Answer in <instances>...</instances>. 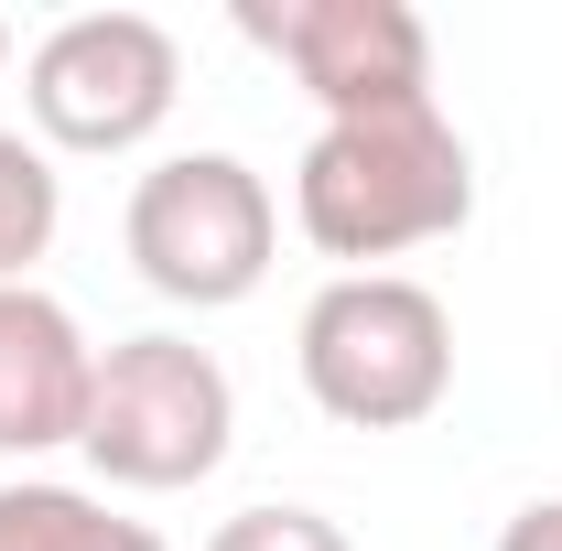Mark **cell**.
<instances>
[{
  "mask_svg": "<svg viewBox=\"0 0 562 551\" xmlns=\"http://www.w3.org/2000/svg\"><path fill=\"white\" fill-rule=\"evenodd\" d=\"M465 216H476V151L432 98L379 109V120H325L292 162V227L347 271L454 238Z\"/></svg>",
  "mask_w": 562,
  "mask_h": 551,
  "instance_id": "6da1fadb",
  "label": "cell"
},
{
  "mask_svg": "<svg viewBox=\"0 0 562 551\" xmlns=\"http://www.w3.org/2000/svg\"><path fill=\"white\" fill-rule=\"evenodd\" d=\"M303 401L347 432H412L454 390V314L412 271H336L292 325Z\"/></svg>",
  "mask_w": 562,
  "mask_h": 551,
  "instance_id": "7a4b0ae2",
  "label": "cell"
},
{
  "mask_svg": "<svg viewBox=\"0 0 562 551\" xmlns=\"http://www.w3.org/2000/svg\"><path fill=\"white\" fill-rule=\"evenodd\" d=\"M238 443V390L195 336H120L98 346V401L76 454L98 465V486H131V497H173V486H206Z\"/></svg>",
  "mask_w": 562,
  "mask_h": 551,
  "instance_id": "3957f363",
  "label": "cell"
},
{
  "mask_svg": "<svg viewBox=\"0 0 562 551\" xmlns=\"http://www.w3.org/2000/svg\"><path fill=\"white\" fill-rule=\"evenodd\" d=\"M120 249H131V271L162 303L227 314V303H249L271 281L281 206L238 151H162L131 184V206H120Z\"/></svg>",
  "mask_w": 562,
  "mask_h": 551,
  "instance_id": "277c9868",
  "label": "cell"
},
{
  "mask_svg": "<svg viewBox=\"0 0 562 551\" xmlns=\"http://www.w3.org/2000/svg\"><path fill=\"white\" fill-rule=\"evenodd\" d=\"M184 98V55L151 11H66L22 55V109L44 151H140Z\"/></svg>",
  "mask_w": 562,
  "mask_h": 551,
  "instance_id": "5b68a950",
  "label": "cell"
},
{
  "mask_svg": "<svg viewBox=\"0 0 562 551\" xmlns=\"http://www.w3.org/2000/svg\"><path fill=\"white\" fill-rule=\"evenodd\" d=\"M238 33L325 120H379L432 98V33L412 0H238Z\"/></svg>",
  "mask_w": 562,
  "mask_h": 551,
  "instance_id": "8992f818",
  "label": "cell"
},
{
  "mask_svg": "<svg viewBox=\"0 0 562 551\" xmlns=\"http://www.w3.org/2000/svg\"><path fill=\"white\" fill-rule=\"evenodd\" d=\"M98 401V346L44 281H0V454H55L87 432Z\"/></svg>",
  "mask_w": 562,
  "mask_h": 551,
  "instance_id": "52a82bcc",
  "label": "cell"
},
{
  "mask_svg": "<svg viewBox=\"0 0 562 551\" xmlns=\"http://www.w3.org/2000/svg\"><path fill=\"white\" fill-rule=\"evenodd\" d=\"M0 551H173L151 519L109 508L98 486H55V476H11L0 486Z\"/></svg>",
  "mask_w": 562,
  "mask_h": 551,
  "instance_id": "ba28073f",
  "label": "cell"
},
{
  "mask_svg": "<svg viewBox=\"0 0 562 551\" xmlns=\"http://www.w3.org/2000/svg\"><path fill=\"white\" fill-rule=\"evenodd\" d=\"M55 227H66V173H55V151L22 131H0V281H33V260L55 249Z\"/></svg>",
  "mask_w": 562,
  "mask_h": 551,
  "instance_id": "9c48e42d",
  "label": "cell"
},
{
  "mask_svg": "<svg viewBox=\"0 0 562 551\" xmlns=\"http://www.w3.org/2000/svg\"><path fill=\"white\" fill-rule=\"evenodd\" d=\"M206 551H357V541L325 519V508H292V497H281V508H238V519H216Z\"/></svg>",
  "mask_w": 562,
  "mask_h": 551,
  "instance_id": "30bf717a",
  "label": "cell"
},
{
  "mask_svg": "<svg viewBox=\"0 0 562 551\" xmlns=\"http://www.w3.org/2000/svg\"><path fill=\"white\" fill-rule=\"evenodd\" d=\"M497 551H562V497H530V508L497 530Z\"/></svg>",
  "mask_w": 562,
  "mask_h": 551,
  "instance_id": "8fae6325",
  "label": "cell"
},
{
  "mask_svg": "<svg viewBox=\"0 0 562 551\" xmlns=\"http://www.w3.org/2000/svg\"><path fill=\"white\" fill-rule=\"evenodd\" d=\"M0 66H11V22H0Z\"/></svg>",
  "mask_w": 562,
  "mask_h": 551,
  "instance_id": "7c38bea8",
  "label": "cell"
}]
</instances>
